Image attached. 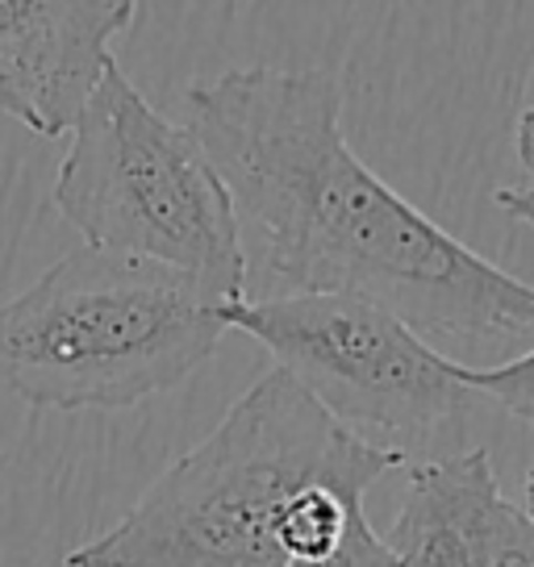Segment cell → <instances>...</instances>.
<instances>
[{"label": "cell", "mask_w": 534, "mask_h": 567, "mask_svg": "<svg viewBox=\"0 0 534 567\" xmlns=\"http://www.w3.org/2000/svg\"><path fill=\"white\" fill-rule=\"evenodd\" d=\"M230 330L255 338L342 425L384 430L401 443H434L460 430L476 389L392 309L347 292H280L222 305Z\"/></svg>", "instance_id": "5"}, {"label": "cell", "mask_w": 534, "mask_h": 567, "mask_svg": "<svg viewBox=\"0 0 534 567\" xmlns=\"http://www.w3.org/2000/svg\"><path fill=\"white\" fill-rule=\"evenodd\" d=\"M230 326L167 264L84 247L0 301V392L59 413H113L179 389Z\"/></svg>", "instance_id": "3"}, {"label": "cell", "mask_w": 534, "mask_h": 567, "mask_svg": "<svg viewBox=\"0 0 534 567\" xmlns=\"http://www.w3.org/2000/svg\"><path fill=\"white\" fill-rule=\"evenodd\" d=\"M138 0H0V71L25 109V130L68 134L113 63V38Z\"/></svg>", "instance_id": "6"}, {"label": "cell", "mask_w": 534, "mask_h": 567, "mask_svg": "<svg viewBox=\"0 0 534 567\" xmlns=\"http://www.w3.org/2000/svg\"><path fill=\"white\" fill-rule=\"evenodd\" d=\"M0 117H13V122H25V109H21V96L13 92V84L4 80V71H0Z\"/></svg>", "instance_id": "13"}, {"label": "cell", "mask_w": 534, "mask_h": 567, "mask_svg": "<svg viewBox=\"0 0 534 567\" xmlns=\"http://www.w3.org/2000/svg\"><path fill=\"white\" fill-rule=\"evenodd\" d=\"M514 155L522 163V172L534 179V105L522 109V117L514 125Z\"/></svg>", "instance_id": "12"}, {"label": "cell", "mask_w": 534, "mask_h": 567, "mask_svg": "<svg viewBox=\"0 0 534 567\" xmlns=\"http://www.w3.org/2000/svg\"><path fill=\"white\" fill-rule=\"evenodd\" d=\"M472 567H534V522L510 496L501 501L493 522H489Z\"/></svg>", "instance_id": "9"}, {"label": "cell", "mask_w": 534, "mask_h": 567, "mask_svg": "<svg viewBox=\"0 0 534 567\" xmlns=\"http://www.w3.org/2000/svg\"><path fill=\"white\" fill-rule=\"evenodd\" d=\"M501 501L505 493L484 446L427 460L410 467L401 514L384 538L401 567H472Z\"/></svg>", "instance_id": "7"}, {"label": "cell", "mask_w": 534, "mask_h": 567, "mask_svg": "<svg viewBox=\"0 0 534 567\" xmlns=\"http://www.w3.org/2000/svg\"><path fill=\"white\" fill-rule=\"evenodd\" d=\"M51 200L89 247L167 264L222 305L247 297L238 209L214 155L113 59L72 122Z\"/></svg>", "instance_id": "4"}, {"label": "cell", "mask_w": 534, "mask_h": 567, "mask_svg": "<svg viewBox=\"0 0 534 567\" xmlns=\"http://www.w3.org/2000/svg\"><path fill=\"white\" fill-rule=\"evenodd\" d=\"M493 200H497V209L505 213L510 221L534 230V179L531 184H505V188L493 193Z\"/></svg>", "instance_id": "11"}, {"label": "cell", "mask_w": 534, "mask_h": 567, "mask_svg": "<svg viewBox=\"0 0 534 567\" xmlns=\"http://www.w3.org/2000/svg\"><path fill=\"white\" fill-rule=\"evenodd\" d=\"M238 209L247 297L347 292L434 347L481 359L534 342V284L446 234L351 151L326 68H234L184 92Z\"/></svg>", "instance_id": "1"}, {"label": "cell", "mask_w": 534, "mask_h": 567, "mask_svg": "<svg viewBox=\"0 0 534 567\" xmlns=\"http://www.w3.org/2000/svg\"><path fill=\"white\" fill-rule=\"evenodd\" d=\"M522 509H526V517L534 522V467H531V476H526V505H522Z\"/></svg>", "instance_id": "14"}, {"label": "cell", "mask_w": 534, "mask_h": 567, "mask_svg": "<svg viewBox=\"0 0 534 567\" xmlns=\"http://www.w3.org/2000/svg\"><path fill=\"white\" fill-rule=\"evenodd\" d=\"M405 446L359 439L280 363L63 567H288L342 547Z\"/></svg>", "instance_id": "2"}, {"label": "cell", "mask_w": 534, "mask_h": 567, "mask_svg": "<svg viewBox=\"0 0 534 567\" xmlns=\"http://www.w3.org/2000/svg\"><path fill=\"white\" fill-rule=\"evenodd\" d=\"M463 380L476 392H484L489 401H497L510 417L534 425V342L497 368H468L463 363Z\"/></svg>", "instance_id": "8"}, {"label": "cell", "mask_w": 534, "mask_h": 567, "mask_svg": "<svg viewBox=\"0 0 534 567\" xmlns=\"http://www.w3.org/2000/svg\"><path fill=\"white\" fill-rule=\"evenodd\" d=\"M288 567H401L397 555H392L389 538L376 534L372 522H363L342 547L326 550V555H314V559H292Z\"/></svg>", "instance_id": "10"}]
</instances>
